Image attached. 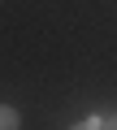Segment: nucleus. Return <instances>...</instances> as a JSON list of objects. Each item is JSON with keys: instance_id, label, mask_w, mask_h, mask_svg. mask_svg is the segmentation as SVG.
Returning a JSON list of instances; mask_svg holds the SVG:
<instances>
[{"instance_id": "nucleus-1", "label": "nucleus", "mask_w": 117, "mask_h": 130, "mask_svg": "<svg viewBox=\"0 0 117 130\" xmlns=\"http://www.w3.org/2000/svg\"><path fill=\"white\" fill-rule=\"evenodd\" d=\"M18 126H22L18 108H9V104H0V130H18Z\"/></svg>"}, {"instance_id": "nucleus-2", "label": "nucleus", "mask_w": 117, "mask_h": 130, "mask_svg": "<svg viewBox=\"0 0 117 130\" xmlns=\"http://www.w3.org/2000/svg\"><path fill=\"white\" fill-rule=\"evenodd\" d=\"M74 130H104V126H100V121H78Z\"/></svg>"}, {"instance_id": "nucleus-3", "label": "nucleus", "mask_w": 117, "mask_h": 130, "mask_svg": "<svg viewBox=\"0 0 117 130\" xmlns=\"http://www.w3.org/2000/svg\"><path fill=\"white\" fill-rule=\"evenodd\" d=\"M100 126H104V130H117V117H104Z\"/></svg>"}]
</instances>
